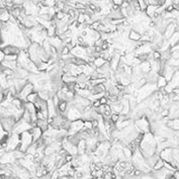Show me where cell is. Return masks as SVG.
I'll use <instances>...</instances> for the list:
<instances>
[{"instance_id":"6da1fadb","label":"cell","mask_w":179,"mask_h":179,"mask_svg":"<svg viewBox=\"0 0 179 179\" xmlns=\"http://www.w3.org/2000/svg\"><path fill=\"white\" fill-rule=\"evenodd\" d=\"M32 143H33L32 135L30 133L29 130H26V132L20 133V145L17 150H20L25 153L27 148H29Z\"/></svg>"},{"instance_id":"7a4b0ae2","label":"cell","mask_w":179,"mask_h":179,"mask_svg":"<svg viewBox=\"0 0 179 179\" xmlns=\"http://www.w3.org/2000/svg\"><path fill=\"white\" fill-rule=\"evenodd\" d=\"M84 123L85 120L83 118H79V120L71 121V126H70V129L68 130V135H75V133H80L84 129Z\"/></svg>"},{"instance_id":"3957f363","label":"cell","mask_w":179,"mask_h":179,"mask_svg":"<svg viewBox=\"0 0 179 179\" xmlns=\"http://www.w3.org/2000/svg\"><path fill=\"white\" fill-rule=\"evenodd\" d=\"M16 120L14 117H1V127L7 130L8 133L13 132V129L16 124Z\"/></svg>"},{"instance_id":"277c9868","label":"cell","mask_w":179,"mask_h":179,"mask_svg":"<svg viewBox=\"0 0 179 179\" xmlns=\"http://www.w3.org/2000/svg\"><path fill=\"white\" fill-rule=\"evenodd\" d=\"M72 103V102H71ZM65 117L68 118L69 120H76L79 118H82V112L79 110L78 108H76L74 105H70V107L68 108V110L65 112Z\"/></svg>"},{"instance_id":"5b68a950","label":"cell","mask_w":179,"mask_h":179,"mask_svg":"<svg viewBox=\"0 0 179 179\" xmlns=\"http://www.w3.org/2000/svg\"><path fill=\"white\" fill-rule=\"evenodd\" d=\"M36 126L41 129L42 132H46L49 127H50V123H49L48 118H38L35 121Z\"/></svg>"},{"instance_id":"8992f818","label":"cell","mask_w":179,"mask_h":179,"mask_svg":"<svg viewBox=\"0 0 179 179\" xmlns=\"http://www.w3.org/2000/svg\"><path fill=\"white\" fill-rule=\"evenodd\" d=\"M77 147H78V155H83L85 153H87V143L85 139H82L78 143Z\"/></svg>"},{"instance_id":"52a82bcc","label":"cell","mask_w":179,"mask_h":179,"mask_svg":"<svg viewBox=\"0 0 179 179\" xmlns=\"http://www.w3.org/2000/svg\"><path fill=\"white\" fill-rule=\"evenodd\" d=\"M139 66H140V69H141V71L143 72V74L144 75L148 74V73L152 70L151 63L149 62V61H143Z\"/></svg>"},{"instance_id":"ba28073f","label":"cell","mask_w":179,"mask_h":179,"mask_svg":"<svg viewBox=\"0 0 179 179\" xmlns=\"http://www.w3.org/2000/svg\"><path fill=\"white\" fill-rule=\"evenodd\" d=\"M1 65L7 67V68H10L12 70H16L18 68V63L17 61H10V60H3L1 62Z\"/></svg>"},{"instance_id":"9c48e42d","label":"cell","mask_w":179,"mask_h":179,"mask_svg":"<svg viewBox=\"0 0 179 179\" xmlns=\"http://www.w3.org/2000/svg\"><path fill=\"white\" fill-rule=\"evenodd\" d=\"M141 36L142 35L140 32H138L137 30L135 29H130L129 32V35H127V38H129V39H130V41H133V42H139L140 39H141Z\"/></svg>"},{"instance_id":"30bf717a","label":"cell","mask_w":179,"mask_h":179,"mask_svg":"<svg viewBox=\"0 0 179 179\" xmlns=\"http://www.w3.org/2000/svg\"><path fill=\"white\" fill-rule=\"evenodd\" d=\"M158 6L159 5H148V7L146 8V15H148L149 17L151 18H153L154 16V14L156 13V11H157V9H158Z\"/></svg>"},{"instance_id":"8fae6325","label":"cell","mask_w":179,"mask_h":179,"mask_svg":"<svg viewBox=\"0 0 179 179\" xmlns=\"http://www.w3.org/2000/svg\"><path fill=\"white\" fill-rule=\"evenodd\" d=\"M168 84V80L165 78V76L164 75H159V77H158V79H157V83H156V85H157V88L159 89V88H163V87H165L166 85Z\"/></svg>"},{"instance_id":"7c38bea8","label":"cell","mask_w":179,"mask_h":179,"mask_svg":"<svg viewBox=\"0 0 179 179\" xmlns=\"http://www.w3.org/2000/svg\"><path fill=\"white\" fill-rule=\"evenodd\" d=\"M123 152L124 157H126L127 159H132V157L133 155V151L132 150V149H130L127 146H123Z\"/></svg>"},{"instance_id":"4fadbf2b","label":"cell","mask_w":179,"mask_h":179,"mask_svg":"<svg viewBox=\"0 0 179 179\" xmlns=\"http://www.w3.org/2000/svg\"><path fill=\"white\" fill-rule=\"evenodd\" d=\"M164 165H165V161H164L162 158H159L158 159V161L156 162V164L154 165V167L152 169L154 170V171H158V170H160V169H162Z\"/></svg>"},{"instance_id":"5bb4252c","label":"cell","mask_w":179,"mask_h":179,"mask_svg":"<svg viewBox=\"0 0 179 179\" xmlns=\"http://www.w3.org/2000/svg\"><path fill=\"white\" fill-rule=\"evenodd\" d=\"M107 62L105 59H103L102 57H98V58H96L95 60H94V65H95L96 68H100V67H102L104 64Z\"/></svg>"},{"instance_id":"9a60e30c","label":"cell","mask_w":179,"mask_h":179,"mask_svg":"<svg viewBox=\"0 0 179 179\" xmlns=\"http://www.w3.org/2000/svg\"><path fill=\"white\" fill-rule=\"evenodd\" d=\"M77 22L78 23H85L86 22V15L85 13H79L78 16H77Z\"/></svg>"},{"instance_id":"2e32d148","label":"cell","mask_w":179,"mask_h":179,"mask_svg":"<svg viewBox=\"0 0 179 179\" xmlns=\"http://www.w3.org/2000/svg\"><path fill=\"white\" fill-rule=\"evenodd\" d=\"M139 1V4H140V7H141V10L143 11V12H145V10H146V8L148 7V2L146 1V0H138Z\"/></svg>"},{"instance_id":"e0dca14e","label":"cell","mask_w":179,"mask_h":179,"mask_svg":"<svg viewBox=\"0 0 179 179\" xmlns=\"http://www.w3.org/2000/svg\"><path fill=\"white\" fill-rule=\"evenodd\" d=\"M58 0H45L44 2H42V4L46 5V6H49V7H54L55 5H56Z\"/></svg>"},{"instance_id":"ac0fdd59","label":"cell","mask_w":179,"mask_h":179,"mask_svg":"<svg viewBox=\"0 0 179 179\" xmlns=\"http://www.w3.org/2000/svg\"><path fill=\"white\" fill-rule=\"evenodd\" d=\"M171 58L172 59H179V49L171 50Z\"/></svg>"},{"instance_id":"d6986e66","label":"cell","mask_w":179,"mask_h":179,"mask_svg":"<svg viewBox=\"0 0 179 179\" xmlns=\"http://www.w3.org/2000/svg\"><path fill=\"white\" fill-rule=\"evenodd\" d=\"M99 100H100V103H101V104H107L108 103V98L105 95H103Z\"/></svg>"},{"instance_id":"ffe728a7","label":"cell","mask_w":179,"mask_h":179,"mask_svg":"<svg viewBox=\"0 0 179 179\" xmlns=\"http://www.w3.org/2000/svg\"><path fill=\"white\" fill-rule=\"evenodd\" d=\"M111 1L114 5H117V6H121L123 3V0H111Z\"/></svg>"}]
</instances>
